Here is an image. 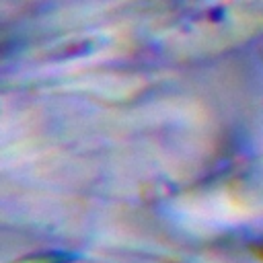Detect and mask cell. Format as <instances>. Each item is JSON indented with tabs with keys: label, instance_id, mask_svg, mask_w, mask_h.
<instances>
[{
	"label": "cell",
	"instance_id": "6da1fadb",
	"mask_svg": "<svg viewBox=\"0 0 263 263\" xmlns=\"http://www.w3.org/2000/svg\"><path fill=\"white\" fill-rule=\"evenodd\" d=\"M66 261H68V257L62 253H41V255L21 259L18 263H66Z\"/></svg>",
	"mask_w": 263,
	"mask_h": 263
}]
</instances>
